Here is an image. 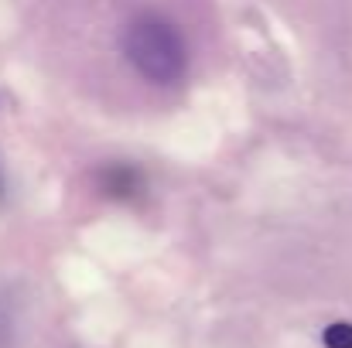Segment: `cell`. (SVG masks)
I'll use <instances>...</instances> for the list:
<instances>
[{
	"mask_svg": "<svg viewBox=\"0 0 352 348\" xmlns=\"http://www.w3.org/2000/svg\"><path fill=\"white\" fill-rule=\"evenodd\" d=\"M325 348H352V321H336L322 335Z\"/></svg>",
	"mask_w": 352,
	"mask_h": 348,
	"instance_id": "7a4b0ae2",
	"label": "cell"
},
{
	"mask_svg": "<svg viewBox=\"0 0 352 348\" xmlns=\"http://www.w3.org/2000/svg\"><path fill=\"white\" fill-rule=\"evenodd\" d=\"M123 51L130 65L151 82H175L185 72V45L168 21L144 17L130 24L123 38Z\"/></svg>",
	"mask_w": 352,
	"mask_h": 348,
	"instance_id": "6da1fadb",
	"label": "cell"
}]
</instances>
